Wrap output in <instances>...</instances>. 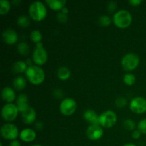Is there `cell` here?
I'll list each match as a JSON object with an SVG mask.
<instances>
[{"label": "cell", "instance_id": "obj_2", "mask_svg": "<svg viewBox=\"0 0 146 146\" xmlns=\"http://www.w3.org/2000/svg\"><path fill=\"white\" fill-rule=\"evenodd\" d=\"M29 14L34 21H41L46 16V8L41 1H34L29 7Z\"/></svg>", "mask_w": 146, "mask_h": 146}, {"label": "cell", "instance_id": "obj_5", "mask_svg": "<svg viewBox=\"0 0 146 146\" xmlns=\"http://www.w3.org/2000/svg\"><path fill=\"white\" fill-rule=\"evenodd\" d=\"M19 110L17 106L14 104H7L1 108V116L6 121H14L18 115Z\"/></svg>", "mask_w": 146, "mask_h": 146}, {"label": "cell", "instance_id": "obj_9", "mask_svg": "<svg viewBox=\"0 0 146 146\" xmlns=\"http://www.w3.org/2000/svg\"><path fill=\"white\" fill-rule=\"evenodd\" d=\"M1 136L7 140H15L18 137L19 131L15 125L11 123L4 124L1 127Z\"/></svg>", "mask_w": 146, "mask_h": 146}, {"label": "cell", "instance_id": "obj_11", "mask_svg": "<svg viewBox=\"0 0 146 146\" xmlns=\"http://www.w3.org/2000/svg\"><path fill=\"white\" fill-rule=\"evenodd\" d=\"M86 136L92 141H97L100 139L104 135V131L99 125H91L88 127L86 131Z\"/></svg>", "mask_w": 146, "mask_h": 146}, {"label": "cell", "instance_id": "obj_14", "mask_svg": "<svg viewBox=\"0 0 146 146\" xmlns=\"http://www.w3.org/2000/svg\"><path fill=\"white\" fill-rule=\"evenodd\" d=\"M36 136V134L35 131L31 128H25V129L22 130L19 134V137L21 141L27 143L34 141Z\"/></svg>", "mask_w": 146, "mask_h": 146}, {"label": "cell", "instance_id": "obj_34", "mask_svg": "<svg viewBox=\"0 0 146 146\" xmlns=\"http://www.w3.org/2000/svg\"><path fill=\"white\" fill-rule=\"evenodd\" d=\"M141 133L139 131H134L132 133V137L134 139H138L141 137Z\"/></svg>", "mask_w": 146, "mask_h": 146}, {"label": "cell", "instance_id": "obj_28", "mask_svg": "<svg viewBox=\"0 0 146 146\" xmlns=\"http://www.w3.org/2000/svg\"><path fill=\"white\" fill-rule=\"evenodd\" d=\"M99 23L101 26L103 27H107V26L110 25L111 23V20L109 17L106 15L101 16L99 18Z\"/></svg>", "mask_w": 146, "mask_h": 146}, {"label": "cell", "instance_id": "obj_3", "mask_svg": "<svg viewBox=\"0 0 146 146\" xmlns=\"http://www.w3.org/2000/svg\"><path fill=\"white\" fill-rule=\"evenodd\" d=\"M113 20L116 27L124 29L131 25L132 22V16L127 10L121 9L114 14Z\"/></svg>", "mask_w": 146, "mask_h": 146}, {"label": "cell", "instance_id": "obj_15", "mask_svg": "<svg viewBox=\"0 0 146 146\" xmlns=\"http://www.w3.org/2000/svg\"><path fill=\"white\" fill-rule=\"evenodd\" d=\"M84 118L86 121H88L91 125H99V116L97 115L95 111L92 110H86L84 113Z\"/></svg>", "mask_w": 146, "mask_h": 146}, {"label": "cell", "instance_id": "obj_29", "mask_svg": "<svg viewBox=\"0 0 146 146\" xmlns=\"http://www.w3.org/2000/svg\"><path fill=\"white\" fill-rule=\"evenodd\" d=\"M138 131L143 134H146V118L141 120L138 124Z\"/></svg>", "mask_w": 146, "mask_h": 146}, {"label": "cell", "instance_id": "obj_27", "mask_svg": "<svg viewBox=\"0 0 146 146\" xmlns=\"http://www.w3.org/2000/svg\"><path fill=\"white\" fill-rule=\"evenodd\" d=\"M123 126L128 131H133L135 128V123L133 120L126 119L123 121Z\"/></svg>", "mask_w": 146, "mask_h": 146}, {"label": "cell", "instance_id": "obj_12", "mask_svg": "<svg viewBox=\"0 0 146 146\" xmlns=\"http://www.w3.org/2000/svg\"><path fill=\"white\" fill-rule=\"evenodd\" d=\"M3 40L7 44H14L18 40V35L14 30L11 29H7L2 33Z\"/></svg>", "mask_w": 146, "mask_h": 146}, {"label": "cell", "instance_id": "obj_22", "mask_svg": "<svg viewBox=\"0 0 146 146\" xmlns=\"http://www.w3.org/2000/svg\"><path fill=\"white\" fill-rule=\"evenodd\" d=\"M9 1L7 0H0V14L4 15V14H7L10 10Z\"/></svg>", "mask_w": 146, "mask_h": 146}, {"label": "cell", "instance_id": "obj_10", "mask_svg": "<svg viewBox=\"0 0 146 146\" xmlns=\"http://www.w3.org/2000/svg\"><path fill=\"white\" fill-rule=\"evenodd\" d=\"M130 109L135 113H144L146 112V100L141 96L133 98L130 103Z\"/></svg>", "mask_w": 146, "mask_h": 146}, {"label": "cell", "instance_id": "obj_17", "mask_svg": "<svg viewBox=\"0 0 146 146\" xmlns=\"http://www.w3.org/2000/svg\"><path fill=\"white\" fill-rule=\"evenodd\" d=\"M1 97L4 101L8 104H11L15 99L16 94L12 88L9 86H6L1 91Z\"/></svg>", "mask_w": 146, "mask_h": 146}, {"label": "cell", "instance_id": "obj_38", "mask_svg": "<svg viewBox=\"0 0 146 146\" xmlns=\"http://www.w3.org/2000/svg\"><path fill=\"white\" fill-rule=\"evenodd\" d=\"M32 146H41V145H32Z\"/></svg>", "mask_w": 146, "mask_h": 146}, {"label": "cell", "instance_id": "obj_32", "mask_svg": "<svg viewBox=\"0 0 146 146\" xmlns=\"http://www.w3.org/2000/svg\"><path fill=\"white\" fill-rule=\"evenodd\" d=\"M116 3L114 2V1H110L108 4V10L109 11V12H113L114 10H115L116 9Z\"/></svg>", "mask_w": 146, "mask_h": 146}, {"label": "cell", "instance_id": "obj_36", "mask_svg": "<svg viewBox=\"0 0 146 146\" xmlns=\"http://www.w3.org/2000/svg\"><path fill=\"white\" fill-rule=\"evenodd\" d=\"M61 12L64 13V14H67L68 13V9L66 8V7H64V8H63L62 9H61Z\"/></svg>", "mask_w": 146, "mask_h": 146}, {"label": "cell", "instance_id": "obj_33", "mask_svg": "<svg viewBox=\"0 0 146 146\" xmlns=\"http://www.w3.org/2000/svg\"><path fill=\"white\" fill-rule=\"evenodd\" d=\"M128 2H129L130 4L133 6V7H136V6H138L140 4H141L142 1L141 0H131Z\"/></svg>", "mask_w": 146, "mask_h": 146}, {"label": "cell", "instance_id": "obj_30", "mask_svg": "<svg viewBox=\"0 0 146 146\" xmlns=\"http://www.w3.org/2000/svg\"><path fill=\"white\" fill-rule=\"evenodd\" d=\"M127 104V100L125 98H123V97H119L116 99L115 101V105L117 106V107L118 108H123V107L125 106Z\"/></svg>", "mask_w": 146, "mask_h": 146}, {"label": "cell", "instance_id": "obj_18", "mask_svg": "<svg viewBox=\"0 0 146 146\" xmlns=\"http://www.w3.org/2000/svg\"><path fill=\"white\" fill-rule=\"evenodd\" d=\"M66 2L65 0H46V3L54 10L62 9Z\"/></svg>", "mask_w": 146, "mask_h": 146}, {"label": "cell", "instance_id": "obj_39", "mask_svg": "<svg viewBox=\"0 0 146 146\" xmlns=\"http://www.w3.org/2000/svg\"><path fill=\"white\" fill-rule=\"evenodd\" d=\"M1 146H3V145H2V143H1Z\"/></svg>", "mask_w": 146, "mask_h": 146}, {"label": "cell", "instance_id": "obj_24", "mask_svg": "<svg viewBox=\"0 0 146 146\" xmlns=\"http://www.w3.org/2000/svg\"><path fill=\"white\" fill-rule=\"evenodd\" d=\"M30 37H31V41L34 43H36V44L41 42V39H42L41 33L38 30H34V31H31Z\"/></svg>", "mask_w": 146, "mask_h": 146}, {"label": "cell", "instance_id": "obj_6", "mask_svg": "<svg viewBox=\"0 0 146 146\" xmlns=\"http://www.w3.org/2000/svg\"><path fill=\"white\" fill-rule=\"evenodd\" d=\"M33 61L36 65H44L47 61L48 55L41 42L36 44V47L33 52Z\"/></svg>", "mask_w": 146, "mask_h": 146}, {"label": "cell", "instance_id": "obj_31", "mask_svg": "<svg viewBox=\"0 0 146 146\" xmlns=\"http://www.w3.org/2000/svg\"><path fill=\"white\" fill-rule=\"evenodd\" d=\"M57 19H58V20L61 23H65L67 21V19H68V17H67V14L60 12L57 14Z\"/></svg>", "mask_w": 146, "mask_h": 146}, {"label": "cell", "instance_id": "obj_8", "mask_svg": "<svg viewBox=\"0 0 146 146\" xmlns=\"http://www.w3.org/2000/svg\"><path fill=\"white\" fill-rule=\"evenodd\" d=\"M76 103L73 98H66L61 101L60 104V111L64 115H71L76 110Z\"/></svg>", "mask_w": 146, "mask_h": 146}, {"label": "cell", "instance_id": "obj_35", "mask_svg": "<svg viewBox=\"0 0 146 146\" xmlns=\"http://www.w3.org/2000/svg\"><path fill=\"white\" fill-rule=\"evenodd\" d=\"M9 146H21V144H20V143L18 141L14 140V141H13L12 142L10 143Z\"/></svg>", "mask_w": 146, "mask_h": 146}, {"label": "cell", "instance_id": "obj_19", "mask_svg": "<svg viewBox=\"0 0 146 146\" xmlns=\"http://www.w3.org/2000/svg\"><path fill=\"white\" fill-rule=\"evenodd\" d=\"M26 84H27L26 80L22 76L16 77L14 79V81H13L14 88L17 91H21V90L24 89L26 86Z\"/></svg>", "mask_w": 146, "mask_h": 146}, {"label": "cell", "instance_id": "obj_37", "mask_svg": "<svg viewBox=\"0 0 146 146\" xmlns=\"http://www.w3.org/2000/svg\"><path fill=\"white\" fill-rule=\"evenodd\" d=\"M123 146H136V145H134V144H133V143H127V144H125V145H124Z\"/></svg>", "mask_w": 146, "mask_h": 146}, {"label": "cell", "instance_id": "obj_4", "mask_svg": "<svg viewBox=\"0 0 146 146\" xmlns=\"http://www.w3.org/2000/svg\"><path fill=\"white\" fill-rule=\"evenodd\" d=\"M139 62L140 59L138 56L135 54L130 53V54L124 56L122 61H121V64H122V66L125 71H131L135 70L138 67Z\"/></svg>", "mask_w": 146, "mask_h": 146}, {"label": "cell", "instance_id": "obj_20", "mask_svg": "<svg viewBox=\"0 0 146 146\" xmlns=\"http://www.w3.org/2000/svg\"><path fill=\"white\" fill-rule=\"evenodd\" d=\"M57 76L59 79L62 80V81H66L69 78L70 76H71V71L67 67L61 66L58 69Z\"/></svg>", "mask_w": 146, "mask_h": 146}, {"label": "cell", "instance_id": "obj_25", "mask_svg": "<svg viewBox=\"0 0 146 146\" xmlns=\"http://www.w3.org/2000/svg\"><path fill=\"white\" fill-rule=\"evenodd\" d=\"M17 24L19 27H22V28H26L28 27L30 24L29 19L27 16H20L17 19Z\"/></svg>", "mask_w": 146, "mask_h": 146}, {"label": "cell", "instance_id": "obj_16", "mask_svg": "<svg viewBox=\"0 0 146 146\" xmlns=\"http://www.w3.org/2000/svg\"><path fill=\"white\" fill-rule=\"evenodd\" d=\"M27 101H28V98L26 94H21L18 96L17 98V106L19 112H24L29 108Z\"/></svg>", "mask_w": 146, "mask_h": 146}, {"label": "cell", "instance_id": "obj_7", "mask_svg": "<svg viewBox=\"0 0 146 146\" xmlns=\"http://www.w3.org/2000/svg\"><path fill=\"white\" fill-rule=\"evenodd\" d=\"M117 121V115L112 111H106L99 116L100 125L104 128H109L113 126Z\"/></svg>", "mask_w": 146, "mask_h": 146}, {"label": "cell", "instance_id": "obj_23", "mask_svg": "<svg viewBox=\"0 0 146 146\" xmlns=\"http://www.w3.org/2000/svg\"><path fill=\"white\" fill-rule=\"evenodd\" d=\"M17 51L21 55H27L29 54V51L28 44L25 42H21L19 44L18 46H17Z\"/></svg>", "mask_w": 146, "mask_h": 146}, {"label": "cell", "instance_id": "obj_1", "mask_svg": "<svg viewBox=\"0 0 146 146\" xmlns=\"http://www.w3.org/2000/svg\"><path fill=\"white\" fill-rule=\"evenodd\" d=\"M26 76L30 83L34 85H38L44 81L45 74L42 68L38 66L31 65L27 67L25 71Z\"/></svg>", "mask_w": 146, "mask_h": 146}, {"label": "cell", "instance_id": "obj_26", "mask_svg": "<svg viewBox=\"0 0 146 146\" xmlns=\"http://www.w3.org/2000/svg\"><path fill=\"white\" fill-rule=\"evenodd\" d=\"M135 76L132 74H127L123 76V81L126 85L132 86L135 82Z\"/></svg>", "mask_w": 146, "mask_h": 146}, {"label": "cell", "instance_id": "obj_13", "mask_svg": "<svg viewBox=\"0 0 146 146\" xmlns=\"http://www.w3.org/2000/svg\"><path fill=\"white\" fill-rule=\"evenodd\" d=\"M36 111H34V108H29L25 111L24 112L21 113V118H22V121L25 124H31L32 123L34 122L36 119Z\"/></svg>", "mask_w": 146, "mask_h": 146}, {"label": "cell", "instance_id": "obj_21", "mask_svg": "<svg viewBox=\"0 0 146 146\" xmlns=\"http://www.w3.org/2000/svg\"><path fill=\"white\" fill-rule=\"evenodd\" d=\"M27 69V64L22 61H17L12 66L13 71L14 73H17V74H21V73L26 71Z\"/></svg>", "mask_w": 146, "mask_h": 146}]
</instances>
